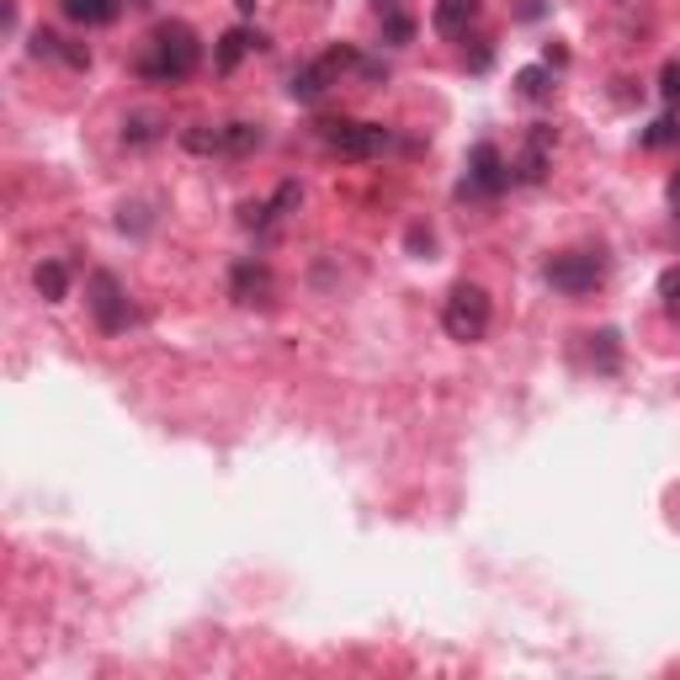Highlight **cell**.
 Instances as JSON below:
<instances>
[{"mask_svg":"<svg viewBox=\"0 0 680 680\" xmlns=\"http://www.w3.org/2000/svg\"><path fill=\"white\" fill-rule=\"evenodd\" d=\"M224 150H235V155L261 150V128H250V122H229V128H224Z\"/></svg>","mask_w":680,"mask_h":680,"instance_id":"e0dca14e","label":"cell"},{"mask_svg":"<svg viewBox=\"0 0 680 680\" xmlns=\"http://www.w3.org/2000/svg\"><path fill=\"white\" fill-rule=\"evenodd\" d=\"M324 144H330V155H341V160H372V155H383L389 150V128L383 122H324Z\"/></svg>","mask_w":680,"mask_h":680,"instance_id":"5b68a950","label":"cell"},{"mask_svg":"<svg viewBox=\"0 0 680 680\" xmlns=\"http://www.w3.org/2000/svg\"><path fill=\"white\" fill-rule=\"evenodd\" d=\"M198 64H202V43L187 22H160L150 33V53L139 59V70L150 81H187Z\"/></svg>","mask_w":680,"mask_h":680,"instance_id":"6da1fadb","label":"cell"},{"mask_svg":"<svg viewBox=\"0 0 680 680\" xmlns=\"http://www.w3.org/2000/svg\"><path fill=\"white\" fill-rule=\"evenodd\" d=\"M33 287H38L48 303H64V293H70V272H64V261H43L38 272H33Z\"/></svg>","mask_w":680,"mask_h":680,"instance_id":"8fae6325","label":"cell"},{"mask_svg":"<svg viewBox=\"0 0 680 680\" xmlns=\"http://www.w3.org/2000/svg\"><path fill=\"white\" fill-rule=\"evenodd\" d=\"M659 91H665V102H680V59L665 64V75H659Z\"/></svg>","mask_w":680,"mask_h":680,"instance_id":"ffe728a7","label":"cell"},{"mask_svg":"<svg viewBox=\"0 0 680 680\" xmlns=\"http://www.w3.org/2000/svg\"><path fill=\"white\" fill-rule=\"evenodd\" d=\"M484 0H437V11H431V27H437L441 38H457V33H468V22L479 16Z\"/></svg>","mask_w":680,"mask_h":680,"instance_id":"52a82bcc","label":"cell"},{"mask_svg":"<svg viewBox=\"0 0 680 680\" xmlns=\"http://www.w3.org/2000/svg\"><path fill=\"white\" fill-rule=\"evenodd\" d=\"M250 48H261V38L250 33V27H235V33H224V43H218V53H213V64L218 70H235Z\"/></svg>","mask_w":680,"mask_h":680,"instance_id":"30bf717a","label":"cell"},{"mask_svg":"<svg viewBox=\"0 0 680 680\" xmlns=\"http://www.w3.org/2000/svg\"><path fill=\"white\" fill-rule=\"evenodd\" d=\"M468 187L484 192V198H494V192L511 187V165H505V155L494 144H474L468 150Z\"/></svg>","mask_w":680,"mask_h":680,"instance_id":"8992f818","label":"cell"},{"mask_svg":"<svg viewBox=\"0 0 680 680\" xmlns=\"http://www.w3.org/2000/svg\"><path fill=\"white\" fill-rule=\"evenodd\" d=\"M548 287L553 293H569V298H580V293H590V287H600V277H606V261H600V250H563V255H553L548 261Z\"/></svg>","mask_w":680,"mask_h":680,"instance_id":"277c9868","label":"cell"},{"mask_svg":"<svg viewBox=\"0 0 680 680\" xmlns=\"http://www.w3.org/2000/svg\"><path fill=\"white\" fill-rule=\"evenodd\" d=\"M590 341V361H596L600 372H617L622 367V341H617V330H596V335H585Z\"/></svg>","mask_w":680,"mask_h":680,"instance_id":"7c38bea8","label":"cell"},{"mask_svg":"<svg viewBox=\"0 0 680 680\" xmlns=\"http://www.w3.org/2000/svg\"><path fill=\"white\" fill-rule=\"evenodd\" d=\"M643 144H648V150H670V144H680V122H676V118H659V122H648V133H643Z\"/></svg>","mask_w":680,"mask_h":680,"instance_id":"ac0fdd59","label":"cell"},{"mask_svg":"<svg viewBox=\"0 0 680 680\" xmlns=\"http://www.w3.org/2000/svg\"><path fill=\"white\" fill-rule=\"evenodd\" d=\"M542 170H548V133H537L532 150L516 160V181H542Z\"/></svg>","mask_w":680,"mask_h":680,"instance_id":"5bb4252c","label":"cell"},{"mask_svg":"<svg viewBox=\"0 0 680 680\" xmlns=\"http://www.w3.org/2000/svg\"><path fill=\"white\" fill-rule=\"evenodd\" d=\"M404 244H409V255H420V261H426V255H431V250H437V235H431V229H426V224H415V229H409V235H404Z\"/></svg>","mask_w":680,"mask_h":680,"instance_id":"d6986e66","label":"cell"},{"mask_svg":"<svg viewBox=\"0 0 680 680\" xmlns=\"http://www.w3.org/2000/svg\"><path fill=\"white\" fill-rule=\"evenodd\" d=\"M266 287H272L266 266H240V272H235V298H240V303H261Z\"/></svg>","mask_w":680,"mask_h":680,"instance_id":"4fadbf2b","label":"cell"},{"mask_svg":"<svg viewBox=\"0 0 680 680\" xmlns=\"http://www.w3.org/2000/svg\"><path fill=\"white\" fill-rule=\"evenodd\" d=\"M489 320H494V309H489V293H484L479 282H457V287L446 293L441 324H446L452 341H463V346L484 341V335H489Z\"/></svg>","mask_w":680,"mask_h":680,"instance_id":"7a4b0ae2","label":"cell"},{"mask_svg":"<svg viewBox=\"0 0 680 680\" xmlns=\"http://www.w3.org/2000/svg\"><path fill=\"white\" fill-rule=\"evenodd\" d=\"M122 139L128 144H155L160 139V118L155 112H133V118L122 122Z\"/></svg>","mask_w":680,"mask_h":680,"instance_id":"9a60e30c","label":"cell"},{"mask_svg":"<svg viewBox=\"0 0 680 680\" xmlns=\"http://www.w3.org/2000/svg\"><path fill=\"white\" fill-rule=\"evenodd\" d=\"M516 96L526 102V107H542V102H553V70L548 64H526V70H516Z\"/></svg>","mask_w":680,"mask_h":680,"instance_id":"ba28073f","label":"cell"},{"mask_svg":"<svg viewBox=\"0 0 680 680\" xmlns=\"http://www.w3.org/2000/svg\"><path fill=\"white\" fill-rule=\"evenodd\" d=\"M670 198L680 202V170H676V176H670Z\"/></svg>","mask_w":680,"mask_h":680,"instance_id":"7402d4cb","label":"cell"},{"mask_svg":"<svg viewBox=\"0 0 680 680\" xmlns=\"http://www.w3.org/2000/svg\"><path fill=\"white\" fill-rule=\"evenodd\" d=\"M64 16L81 27H112L122 16V0H64Z\"/></svg>","mask_w":680,"mask_h":680,"instance_id":"9c48e42d","label":"cell"},{"mask_svg":"<svg viewBox=\"0 0 680 680\" xmlns=\"http://www.w3.org/2000/svg\"><path fill=\"white\" fill-rule=\"evenodd\" d=\"M85 309H91V320L102 324L107 335H118L133 324V303H128V293H122V282L112 272H91L85 277Z\"/></svg>","mask_w":680,"mask_h":680,"instance_id":"3957f363","label":"cell"},{"mask_svg":"<svg viewBox=\"0 0 680 680\" xmlns=\"http://www.w3.org/2000/svg\"><path fill=\"white\" fill-rule=\"evenodd\" d=\"M181 144H187L192 155H213V150H224V128H207V122H198V128H187V133H181Z\"/></svg>","mask_w":680,"mask_h":680,"instance_id":"2e32d148","label":"cell"},{"mask_svg":"<svg viewBox=\"0 0 680 680\" xmlns=\"http://www.w3.org/2000/svg\"><path fill=\"white\" fill-rule=\"evenodd\" d=\"M659 293H665V309L680 314V272H665V277H659Z\"/></svg>","mask_w":680,"mask_h":680,"instance_id":"44dd1931","label":"cell"}]
</instances>
